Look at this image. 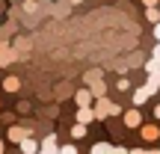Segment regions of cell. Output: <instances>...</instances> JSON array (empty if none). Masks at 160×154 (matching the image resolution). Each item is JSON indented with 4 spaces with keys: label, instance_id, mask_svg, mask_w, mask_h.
I'll return each instance as SVG.
<instances>
[{
    "label": "cell",
    "instance_id": "1",
    "mask_svg": "<svg viewBox=\"0 0 160 154\" xmlns=\"http://www.w3.org/2000/svg\"><path fill=\"white\" fill-rule=\"evenodd\" d=\"M151 95H154V89H151L148 83H145V86H139V89L133 92V104H137V107H139V104H145V101H148Z\"/></svg>",
    "mask_w": 160,
    "mask_h": 154
},
{
    "label": "cell",
    "instance_id": "2",
    "mask_svg": "<svg viewBox=\"0 0 160 154\" xmlns=\"http://www.w3.org/2000/svg\"><path fill=\"white\" fill-rule=\"evenodd\" d=\"M27 137H30V131H27V127H18V125H12V127H9V139H12L15 145H21Z\"/></svg>",
    "mask_w": 160,
    "mask_h": 154
},
{
    "label": "cell",
    "instance_id": "3",
    "mask_svg": "<svg viewBox=\"0 0 160 154\" xmlns=\"http://www.w3.org/2000/svg\"><path fill=\"white\" fill-rule=\"evenodd\" d=\"M142 125V116H139V110L133 107V110H128L125 113V127H139Z\"/></svg>",
    "mask_w": 160,
    "mask_h": 154
},
{
    "label": "cell",
    "instance_id": "4",
    "mask_svg": "<svg viewBox=\"0 0 160 154\" xmlns=\"http://www.w3.org/2000/svg\"><path fill=\"white\" fill-rule=\"evenodd\" d=\"M12 59H15V51H12L6 42H0V68H3V65H9Z\"/></svg>",
    "mask_w": 160,
    "mask_h": 154
},
{
    "label": "cell",
    "instance_id": "5",
    "mask_svg": "<svg viewBox=\"0 0 160 154\" xmlns=\"http://www.w3.org/2000/svg\"><path fill=\"white\" fill-rule=\"evenodd\" d=\"M92 119H98V113H95L92 107H80V110H77V122H83V125H89Z\"/></svg>",
    "mask_w": 160,
    "mask_h": 154
},
{
    "label": "cell",
    "instance_id": "6",
    "mask_svg": "<svg viewBox=\"0 0 160 154\" xmlns=\"http://www.w3.org/2000/svg\"><path fill=\"white\" fill-rule=\"evenodd\" d=\"M92 98H95V92H92V89H80L77 92V107H89Z\"/></svg>",
    "mask_w": 160,
    "mask_h": 154
},
{
    "label": "cell",
    "instance_id": "7",
    "mask_svg": "<svg viewBox=\"0 0 160 154\" xmlns=\"http://www.w3.org/2000/svg\"><path fill=\"white\" fill-rule=\"evenodd\" d=\"M157 137H160L157 125H145V127H142V139H145V142H154Z\"/></svg>",
    "mask_w": 160,
    "mask_h": 154
},
{
    "label": "cell",
    "instance_id": "8",
    "mask_svg": "<svg viewBox=\"0 0 160 154\" xmlns=\"http://www.w3.org/2000/svg\"><path fill=\"white\" fill-rule=\"evenodd\" d=\"M3 89L6 92H18V89H21V80H18V77H6L3 80Z\"/></svg>",
    "mask_w": 160,
    "mask_h": 154
},
{
    "label": "cell",
    "instance_id": "9",
    "mask_svg": "<svg viewBox=\"0 0 160 154\" xmlns=\"http://www.w3.org/2000/svg\"><path fill=\"white\" fill-rule=\"evenodd\" d=\"M39 148H42V145L36 142V139H30V137L21 142V151H27V154H33V151H39Z\"/></svg>",
    "mask_w": 160,
    "mask_h": 154
},
{
    "label": "cell",
    "instance_id": "10",
    "mask_svg": "<svg viewBox=\"0 0 160 154\" xmlns=\"http://www.w3.org/2000/svg\"><path fill=\"white\" fill-rule=\"evenodd\" d=\"M59 145H57V137H45L42 139V151H57Z\"/></svg>",
    "mask_w": 160,
    "mask_h": 154
},
{
    "label": "cell",
    "instance_id": "11",
    "mask_svg": "<svg viewBox=\"0 0 160 154\" xmlns=\"http://www.w3.org/2000/svg\"><path fill=\"white\" fill-rule=\"evenodd\" d=\"M92 92H95V98H104L107 95V86H104L101 80H95V83H92Z\"/></svg>",
    "mask_w": 160,
    "mask_h": 154
},
{
    "label": "cell",
    "instance_id": "12",
    "mask_svg": "<svg viewBox=\"0 0 160 154\" xmlns=\"http://www.w3.org/2000/svg\"><path fill=\"white\" fill-rule=\"evenodd\" d=\"M95 80H101V68H89V71H86V83H95Z\"/></svg>",
    "mask_w": 160,
    "mask_h": 154
},
{
    "label": "cell",
    "instance_id": "13",
    "mask_svg": "<svg viewBox=\"0 0 160 154\" xmlns=\"http://www.w3.org/2000/svg\"><path fill=\"white\" fill-rule=\"evenodd\" d=\"M71 137H74V139H80V137H86V125H83V122H77V125L71 127Z\"/></svg>",
    "mask_w": 160,
    "mask_h": 154
},
{
    "label": "cell",
    "instance_id": "14",
    "mask_svg": "<svg viewBox=\"0 0 160 154\" xmlns=\"http://www.w3.org/2000/svg\"><path fill=\"white\" fill-rule=\"evenodd\" d=\"M92 151H95V154H104V151H116V148L110 142H95V145H92Z\"/></svg>",
    "mask_w": 160,
    "mask_h": 154
},
{
    "label": "cell",
    "instance_id": "15",
    "mask_svg": "<svg viewBox=\"0 0 160 154\" xmlns=\"http://www.w3.org/2000/svg\"><path fill=\"white\" fill-rule=\"evenodd\" d=\"M145 15H148V21H160V12H157V6H148V12H145Z\"/></svg>",
    "mask_w": 160,
    "mask_h": 154
},
{
    "label": "cell",
    "instance_id": "16",
    "mask_svg": "<svg viewBox=\"0 0 160 154\" xmlns=\"http://www.w3.org/2000/svg\"><path fill=\"white\" fill-rule=\"evenodd\" d=\"M24 9H27V12H36V9H39V3H36V0H27V3H24Z\"/></svg>",
    "mask_w": 160,
    "mask_h": 154
},
{
    "label": "cell",
    "instance_id": "17",
    "mask_svg": "<svg viewBox=\"0 0 160 154\" xmlns=\"http://www.w3.org/2000/svg\"><path fill=\"white\" fill-rule=\"evenodd\" d=\"M154 39H157V42H160V21H157V24H154Z\"/></svg>",
    "mask_w": 160,
    "mask_h": 154
},
{
    "label": "cell",
    "instance_id": "18",
    "mask_svg": "<svg viewBox=\"0 0 160 154\" xmlns=\"http://www.w3.org/2000/svg\"><path fill=\"white\" fill-rule=\"evenodd\" d=\"M154 59L160 62V45H154Z\"/></svg>",
    "mask_w": 160,
    "mask_h": 154
},
{
    "label": "cell",
    "instance_id": "19",
    "mask_svg": "<svg viewBox=\"0 0 160 154\" xmlns=\"http://www.w3.org/2000/svg\"><path fill=\"white\" fill-rule=\"evenodd\" d=\"M142 3H145V6H157V0H142Z\"/></svg>",
    "mask_w": 160,
    "mask_h": 154
},
{
    "label": "cell",
    "instance_id": "20",
    "mask_svg": "<svg viewBox=\"0 0 160 154\" xmlns=\"http://www.w3.org/2000/svg\"><path fill=\"white\" fill-rule=\"evenodd\" d=\"M154 116H157V119H160V104H157V107H154Z\"/></svg>",
    "mask_w": 160,
    "mask_h": 154
},
{
    "label": "cell",
    "instance_id": "21",
    "mask_svg": "<svg viewBox=\"0 0 160 154\" xmlns=\"http://www.w3.org/2000/svg\"><path fill=\"white\" fill-rule=\"evenodd\" d=\"M0 151H3V139H0Z\"/></svg>",
    "mask_w": 160,
    "mask_h": 154
},
{
    "label": "cell",
    "instance_id": "22",
    "mask_svg": "<svg viewBox=\"0 0 160 154\" xmlns=\"http://www.w3.org/2000/svg\"><path fill=\"white\" fill-rule=\"evenodd\" d=\"M71 3H80V0H71Z\"/></svg>",
    "mask_w": 160,
    "mask_h": 154
}]
</instances>
